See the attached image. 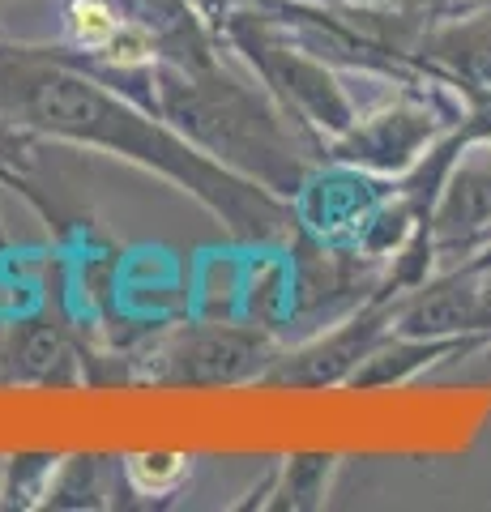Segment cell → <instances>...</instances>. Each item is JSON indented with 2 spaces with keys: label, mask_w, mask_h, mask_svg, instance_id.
Returning <instances> with one entry per match:
<instances>
[{
  "label": "cell",
  "mask_w": 491,
  "mask_h": 512,
  "mask_svg": "<svg viewBox=\"0 0 491 512\" xmlns=\"http://www.w3.org/2000/svg\"><path fill=\"white\" fill-rule=\"evenodd\" d=\"M0 120L22 124L52 146L112 154L158 175L240 244L287 248L295 235L291 201L214 163L158 111L73 64L60 43H18L0 30Z\"/></svg>",
  "instance_id": "obj_1"
},
{
  "label": "cell",
  "mask_w": 491,
  "mask_h": 512,
  "mask_svg": "<svg viewBox=\"0 0 491 512\" xmlns=\"http://www.w3.org/2000/svg\"><path fill=\"white\" fill-rule=\"evenodd\" d=\"M154 111L201 154L282 201H291L312 163L325 158L227 43L201 64H154Z\"/></svg>",
  "instance_id": "obj_2"
},
{
  "label": "cell",
  "mask_w": 491,
  "mask_h": 512,
  "mask_svg": "<svg viewBox=\"0 0 491 512\" xmlns=\"http://www.w3.org/2000/svg\"><path fill=\"white\" fill-rule=\"evenodd\" d=\"M214 30H218V39L227 43V52L257 77L269 90V99L287 111L321 150L329 137H338L342 128L359 116L351 90L342 86V69H334L329 60L308 52L274 13H265L257 5V0L218 13Z\"/></svg>",
  "instance_id": "obj_3"
},
{
  "label": "cell",
  "mask_w": 491,
  "mask_h": 512,
  "mask_svg": "<svg viewBox=\"0 0 491 512\" xmlns=\"http://www.w3.org/2000/svg\"><path fill=\"white\" fill-rule=\"evenodd\" d=\"M462 120V94L445 82L389 86V99L359 107V116L325 141L329 163H346L398 180L427 154V146Z\"/></svg>",
  "instance_id": "obj_4"
},
{
  "label": "cell",
  "mask_w": 491,
  "mask_h": 512,
  "mask_svg": "<svg viewBox=\"0 0 491 512\" xmlns=\"http://www.w3.org/2000/svg\"><path fill=\"white\" fill-rule=\"evenodd\" d=\"M278 355V333L257 320V325H176L154 338L146 359L137 363H146V376L154 384L218 389V384L265 380Z\"/></svg>",
  "instance_id": "obj_5"
},
{
  "label": "cell",
  "mask_w": 491,
  "mask_h": 512,
  "mask_svg": "<svg viewBox=\"0 0 491 512\" xmlns=\"http://www.w3.org/2000/svg\"><path fill=\"white\" fill-rule=\"evenodd\" d=\"M393 316H398V299L376 291L351 316H342L329 329H316L299 346L282 350L261 384H278V389H338V384H351L363 359L393 333Z\"/></svg>",
  "instance_id": "obj_6"
},
{
  "label": "cell",
  "mask_w": 491,
  "mask_h": 512,
  "mask_svg": "<svg viewBox=\"0 0 491 512\" xmlns=\"http://www.w3.org/2000/svg\"><path fill=\"white\" fill-rule=\"evenodd\" d=\"M415 69L445 86H491V0H440L410 47Z\"/></svg>",
  "instance_id": "obj_7"
},
{
  "label": "cell",
  "mask_w": 491,
  "mask_h": 512,
  "mask_svg": "<svg viewBox=\"0 0 491 512\" xmlns=\"http://www.w3.org/2000/svg\"><path fill=\"white\" fill-rule=\"evenodd\" d=\"M393 333L406 338H470L491 346V291L474 269H436L423 286L398 299Z\"/></svg>",
  "instance_id": "obj_8"
},
{
  "label": "cell",
  "mask_w": 491,
  "mask_h": 512,
  "mask_svg": "<svg viewBox=\"0 0 491 512\" xmlns=\"http://www.w3.org/2000/svg\"><path fill=\"white\" fill-rule=\"evenodd\" d=\"M389 192H393V180H385V175L321 158V163H312L304 184H299L291 197L295 231L346 248L351 235L359 231V222L368 218Z\"/></svg>",
  "instance_id": "obj_9"
},
{
  "label": "cell",
  "mask_w": 491,
  "mask_h": 512,
  "mask_svg": "<svg viewBox=\"0 0 491 512\" xmlns=\"http://www.w3.org/2000/svg\"><path fill=\"white\" fill-rule=\"evenodd\" d=\"M491 231V141H474L457 154L432 210V239L440 269L462 265Z\"/></svg>",
  "instance_id": "obj_10"
},
{
  "label": "cell",
  "mask_w": 491,
  "mask_h": 512,
  "mask_svg": "<svg viewBox=\"0 0 491 512\" xmlns=\"http://www.w3.org/2000/svg\"><path fill=\"white\" fill-rule=\"evenodd\" d=\"M82 359L65 329L52 320H22L0 338V384L18 389H65L82 384Z\"/></svg>",
  "instance_id": "obj_11"
},
{
  "label": "cell",
  "mask_w": 491,
  "mask_h": 512,
  "mask_svg": "<svg viewBox=\"0 0 491 512\" xmlns=\"http://www.w3.org/2000/svg\"><path fill=\"white\" fill-rule=\"evenodd\" d=\"M474 350H479V342H470V338H406V333H389V338L363 359V367L351 376L346 389H359V393L398 389V384H410L415 376L432 372V367L449 363V359L474 355Z\"/></svg>",
  "instance_id": "obj_12"
},
{
  "label": "cell",
  "mask_w": 491,
  "mask_h": 512,
  "mask_svg": "<svg viewBox=\"0 0 491 512\" xmlns=\"http://www.w3.org/2000/svg\"><path fill=\"white\" fill-rule=\"evenodd\" d=\"M116 495H133L129 478H124V457L73 453L60 457L43 508H112Z\"/></svg>",
  "instance_id": "obj_13"
},
{
  "label": "cell",
  "mask_w": 491,
  "mask_h": 512,
  "mask_svg": "<svg viewBox=\"0 0 491 512\" xmlns=\"http://www.w3.org/2000/svg\"><path fill=\"white\" fill-rule=\"evenodd\" d=\"M338 474V453H325V448H312V453H291L282 457L265 478V508L278 512H312L325 504L329 483Z\"/></svg>",
  "instance_id": "obj_14"
},
{
  "label": "cell",
  "mask_w": 491,
  "mask_h": 512,
  "mask_svg": "<svg viewBox=\"0 0 491 512\" xmlns=\"http://www.w3.org/2000/svg\"><path fill=\"white\" fill-rule=\"evenodd\" d=\"M129 26L120 0H60V47L73 56H107Z\"/></svg>",
  "instance_id": "obj_15"
},
{
  "label": "cell",
  "mask_w": 491,
  "mask_h": 512,
  "mask_svg": "<svg viewBox=\"0 0 491 512\" xmlns=\"http://www.w3.org/2000/svg\"><path fill=\"white\" fill-rule=\"evenodd\" d=\"M47 146V137L39 133H30V128L22 124H9V120H0V188H9V192H22V197L35 205V210L47 218V227L56 222V210H52V201L43 197V192L30 184V175H35L39 167V154Z\"/></svg>",
  "instance_id": "obj_16"
},
{
  "label": "cell",
  "mask_w": 491,
  "mask_h": 512,
  "mask_svg": "<svg viewBox=\"0 0 491 512\" xmlns=\"http://www.w3.org/2000/svg\"><path fill=\"white\" fill-rule=\"evenodd\" d=\"M60 453H13L0 461V508H43Z\"/></svg>",
  "instance_id": "obj_17"
},
{
  "label": "cell",
  "mask_w": 491,
  "mask_h": 512,
  "mask_svg": "<svg viewBox=\"0 0 491 512\" xmlns=\"http://www.w3.org/2000/svg\"><path fill=\"white\" fill-rule=\"evenodd\" d=\"M124 478L133 495H176L188 478V453L176 448H146V453H124Z\"/></svg>",
  "instance_id": "obj_18"
},
{
  "label": "cell",
  "mask_w": 491,
  "mask_h": 512,
  "mask_svg": "<svg viewBox=\"0 0 491 512\" xmlns=\"http://www.w3.org/2000/svg\"><path fill=\"white\" fill-rule=\"evenodd\" d=\"M449 269H453V265H449ZM462 269H474V274H483V269H491V239H487V244H483L479 252H470V256H466Z\"/></svg>",
  "instance_id": "obj_19"
},
{
  "label": "cell",
  "mask_w": 491,
  "mask_h": 512,
  "mask_svg": "<svg viewBox=\"0 0 491 512\" xmlns=\"http://www.w3.org/2000/svg\"><path fill=\"white\" fill-rule=\"evenodd\" d=\"M205 13H210V22L218 18V13H227V9H240V5H252V0H201Z\"/></svg>",
  "instance_id": "obj_20"
},
{
  "label": "cell",
  "mask_w": 491,
  "mask_h": 512,
  "mask_svg": "<svg viewBox=\"0 0 491 512\" xmlns=\"http://www.w3.org/2000/svg\"><path fill=\"white\" fill-rule=\"evenodd\" d=\"M342 5H419V0H342Z\"/></svg>",
  "instance_id": "obj_21"
},
{
  "label": "cell",
  "mask_w": 491,
  "mask_h": 512,
  "mask_svg": "<svg viewBox=\"0 0 491 512\" xmlns=\"http://www.w3.org/2000/svg\"><path fill=\"white\" fill-rule=\"evenodd\" d=\"M9 5H22V0H0V13H5ZM56 5H60V0H56Z\"/></svg>",
  "instance_id": "obj_22"
},
{
  "label": "cell",
  "mask_w": 491,
  "mask_h": 512,
  "mask_svg": "<svg viewBox=\"0 0 491 512\" xmlns=\"http://www.w3.org/2000/svg\"><path fill=\"white\" fill-rule=\"evenodd\" d=\"M483 282H487V291H491V269H483Z\"/></svg>",
  "instance_id": "obj_23"
},
{
  "label": "cell",
  "mask_w": 491,
  "mask_h": 512,
  "mask_svg": "<svg viewBox=\"0 0 491 512\" xmlns=\"http://www.w3.org/2000/svg\"><path fill=\"white\" fill-rule=\"evenodd\" d=\"M432 5H440V0H432Z\"/></svg>",
  "instance_id": "obj_24"
}]
</instances>
